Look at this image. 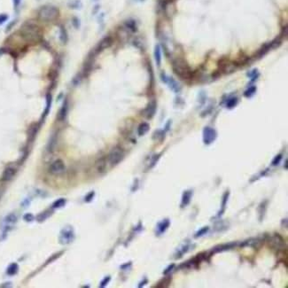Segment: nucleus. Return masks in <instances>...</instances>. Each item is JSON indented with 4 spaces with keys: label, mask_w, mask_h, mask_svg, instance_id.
I'll use <instances>...</instances> for the list:
<instances>
[{
    "label": "nucleus",
    "mask_w": 288,
    "mask_h": 288,
    "mask_svg": "<svg viewBox=\"0 0 288 288\" xmlns=\"http://www.w3.org/2000/svg\"><path fill=\"white\" fill-rule=\"evenodd\" d=\"M59 40L63 44H65L67 42V32H66V30H65V29L63 27H61L60 29H59Z\"/></svg>",
    "instance_id": "17"
},
{
    "label": "nucleus",
    "mask_w": 288,
    "mask_h": 288,
    "mask_svg": "<svg viewBox=\"0 0 288 288\" xmlns=\"http://www.w3.org/2000/svg\"><path fill=\"white\" fill-rule=\"evenodd\" d=\"M66 115H67V103H64L62 108L60 109V112H59V115H58V118L60 120H63L66 117Z\"/></svg>",
    "instance_id": "22"
},
{
    "label": "nucleus",
    "mask_w": 288,
    "mask_h": 288,
    "mask_svg": "<svg viewBox=\"0 0 288 288\" xmlns=\"http://www.w3.org/2000/svg\"><path fill=\"white\" fill-rule=\"evenodd\" d=\"M272 49V47H271V45H270V43H269V44H266V45H262V48L260 49V50H258L257 51V53H255V58H261L262 57H263L270 50H271Z\"/></svg>",
    "instance_id": "10"
},
{
    "label": "nucleus",
    "mask_w": 288,
    "mask_h": 288,
    "mask_svg": "<svg viewBox=\"0 0 288 288\" xmlns=\"http://www.w3.org/2000/svg\"><path fill=\"white\" fill-rule=\"evenodd\" d=\"M174 266H175L174 264H171V265H170V267H168V269H167V270H166L164 271V274H167V273H169V272H170V270H172L173 268H174Z\"/></svg>",
    "instance_id": "32"
},
{
    "label": "nucleus",
    "mask_w": 288,
    "mask_h": 288,
    "mask_svg": "<svg viewBox=\"0 0 288 288\" xmlns=\"http://www.w3.org/2000/svg\"><path fill=\"white\" fill-rule=\"evenodd\" d=\"M173 71L183 79H189L192 76L190 67L183 58H175L172 63Z\"/></svg>",
    "instance_id": "2"
},
{
    "label": "nucleus",
    "mask_w": 288,
    "mask_h": 288,
    "mask_svg": "<svg viewBox=\"0 0 288 288\" xmlns=\"http://www.w3.org/2000/svg\"><path fill=\"white\" fill-rule=\"evenodd\" d=\"M170 220L169 219H165L164 221L161 222L158 224V232L159 233H163L165 230L168 229V227L170 226Z\"/></svg>",
    "instance_id": "15"
},
{
    "label": "nucleus",
    "mask_w": 288,
    "mask_h": 288,
    "mask_svg": "<svg viewBox=\"0 0 288 288\" xmlns=\"http://www.w3.org/2000/svg\"><path fill=\"white\" fill-rule=\"evenodd\" d=\"M65 170H66L65 164L61 160H56L50 166V172L53 175H60L65 171Z\"/></svg>",
    "instance_id": "6"
},
{
    "label": "nucleus",
    "mask_w": 288,
    "mask_h": 288,
    "mask_svg": "<svg viewBox=\"0 0 288 288\" xmlns=\"http://www.w3.org/2000/svg\"><path fill=\"white\" fill-rule=\"evenodd\" d=\"M236 245H237L236 243H229V244H225V245H221V246H216V247L214 248V253L221 252V251H224V250H228V249L234 247Z\"/></svg>",
    "instance_id": "14"
},
{
    "label": "nucleus",
    "mask_w": 288,
    "mask_h": 288,
    "mask_svg": "<svg viewBox=\"0 0 288 288\" xmlns=\"http://www.w3.org/2000/svg\"><path fill=\"white\" fill-rule=\"evenodd\" d=\"M16 220H17V217H16V216H15V215H13V214H11V215H9V216L6 217V222H7V223H15V222H16Z\"/></svg>",
    "instance_id": "26"
},
{
    "label": "nucleus",
    "mask_w": 288,
    "mask_h": 288,
    "mask_svg": "<svg viewBox=\"0 0 288 288\" xmlns=\"http://www.w3.org/2000/svg\"><path fill=\"white\" fill-rule=\"evenodd\" d=\"M228 197H229V192H226L224 196V200H223V202H222V210L219 212V216H222L225 210V205L227 203V200H228Z\"/></svg>",
    "instance_id": "19"
},
{
    "label": "nucleus",
    "mask_w": 288,
    "mask_h": 288,
    "mask_svg": "<svg viewBox=\"0 0 288 288\" xmlns=\"http://www.w3.org/2000/svg\"><path fill=\"white\" fill-rule=\"evenodd\" d=\"M154 58H155L157 66L160 67L161 61H162V52H161V47L159 45H156V47H155V50H154Z\"/></svg>",
    "instance_id": "16"
},
{
    "label": "nucleus",
    "mask_w": 288,
    "mask_h": 288,
    "mask_svg": "<svg viewBox=\"0 0 288 288\" xmlns=\"http://www.w3.org/2000/svg\"><path fill=\"white\" fill-rule=\"evenodd\" d=\"M15 173H16V170H15L13 168H12V167H8V168H6V169L4 170V173H3V180H4V181H9V180H11V179L14 176Z\"/></svg>",
    "instance_id": "11"
},
{
    "label": "nucleus",
    "mask_w": 288,
    "mask_h": 288,
    "mask_svg": "<svg viewBox=\"0 0 288 288\" xmlns=\"http://www.w3.org/2000/svg\"><path fill=\"white\" fill-rule=\"evenodd\" d=\"M256 91V88L255 87H251V88H249V89H247L246 91H245V93H244V95L246 96V97H251L252 95H254V93Z\"/></svg>",
    "instance_id": "24"
},
{
    "label": "nucleus",
    "mask_w": 288,
    "mask_h": 288,
    "mask_svg": "<svg viewBox=\"0 0 288 288\" xmlns=\"http://www.w3.org/2000/svg\"><path fill=\"white\" fill-rule=\"evenodd\" d=\"M192 196V191H186V192H183V198H182V207H185L190 203Z\"/></svg>",
    "instance_id": "12"
},
{
    "label": "nucleus",
    "mask_w": 288,
    "mask_h": 288,
    "mask_svg": "<svg viewBox=\"0 0 288 288\" xmlns=\"http://www.w3.org/2000/svg\"><path fill=\"white\" fill-rule=\"evenodd\" d=\"M123 157H124L123 150L120 147H115L110 152L108 155V162L112 166H115L121 162Z\"/></svg>",
    "instance_id": "4"
},
{
    "label": "nucleus",
    "mask_w": 288,
    "mask_h": 288,
    "mask_svg": "<svg viewBox=\"0 0 288 288\" xmlns=\"http://www.w3.org/2000/svg\"><path fill=\"white\" fill-rule=\"evenodd\" d=\"M282 160V155L281 154H279V155H278L273 161H272V165L273 166H276V165H278L279 162H280V161Z\"/></svg>",
    "instance_id": "27"
},
{
    "label": "nucleus",
    "mask_w": 288,
    "mask_h": 288,
    "mask_svg": "<svg viewBox=\"0 0 288 288\" xmlns=\"http://www.w3.org/2000/svg\"><path fill=\"white\" fill-rule=\"evenodd\" d=\"M94 197V192H91V194H88V196L85 198V200L86 201H91V200H92V198Z\"/></svg>",
    "instance_id": "31"
},
{
    "label": "nucleus",
    "mask_w": 288,
    "mask_h": 288,
    "mask_svg": "<svg viewBox=\"0 0 288 288\" xmlns=\"http://www.w3.org/2000/svg\"><path fill=\"white\" fill-rule=\"evenodd\" d=\"M155 111H156V103L154 101H152L144 110V115L147 119H151L155 114Z\"/></svg>",
    "instance_id": "9"
},
{
    "label": "nucleus",
    "mask_w": 288,
    "mask_h": 288,
    "mask_svg": "<svg viewBox=\"0 0 288 288\" xmlns=\"http://www.w3.org/2000/svg\"><path fill=\"white\" fill-rule=\"evenodd\" d=\"M162 79L165 83H167L170 86V88L172 91H174L175 92H179L180 91V90H181L180 85L173 79L172 77H168L165 75H162Z\"/></svg>",
    "instance_id": "7"
},
{
    "label": "nucleus",
    "mask_w": 288,
    "mask_h": 288,
    "mask_svg": "<svg viewBox=\"0 0 288 288\" xmlns=\"http://www.w3.org/2000/svg\"><path fill=\"white\" fill-rule=\"evenodd\" d=\"M51 105H52V97L51 95H48L47 98H46V108L45 110V113H44V116H45L46 115H48L49 113V110L51 108Z\"/></svg>",
    "instance_id": "20"
},
{
    "label": "nucleus",
    "mask_w": 288,
    "mask_h": 288,
    "mask_svg": "<svg viewBox=\"0 0 288 288\" xmlns=\"http://www.w3.org/2000/svg\"><path fill=\"white\" fill-rule=\"evenodd\" d=\"M24 220L25 221H27V222H31L33 219H34V216H33V215H31V214H26L25 216H24Z\"/></svg>",
    "instance_id": "28"
},
{
    "label": "nucleus",
    "mask_w": 288,
    "mask_h": 288,
    "mask_svg": "<svg viewBox=\"0 0 288 288\" xmlns=\"http://www.w3.org/2000/svg\"><path fill=\"white\" fill-rule=\"evenodd\" d=\"M65 204H66V200H65L64 199H59V200H56V201L53 203V208H58L63 207Z\"/></svg>",
    "instance_id": "23"
},
{
    "label": "nucleus",
    "mask_w": 288,
    "mask_h": 288,
    "mask_svg": "<svg viewBox=\"0 0 288 288\" xmlns=\"http://www.w3.org/2000/svg\"><path fill=\"white\" fill-rule=\"evenodd\" d=\"M208 227H204V228H202L201 230H200L196 234H195V238H199V237H201V236H203L204 234H206L207 232H208Z\"/></svg>",
    "instance_id": "25"
},
{
    "label": "nucleus",
    "mask_w": 288,
    "mask_h": 288,
    "mask_svg": "<svg viewBox=\"0 0 288 288\" xmlns=\"http://www.w3.org/2000/svg\"><path fill=\"white\" fill-rule=\"evenodd\" d=\"M112 43H113V39H112V37H104L99 43V45H97V47H96V53H100V52H102V51H104L105 49H107V48H108V47H110L111 46V45H112Z\"/></svg>",
    "instance_id": "8"
},
{
    "label": "nucleus",
    "mask_w": 288,
    "mask_h": 288,
    "mask_svg": "<svg viewBox=\"0 0 288 288\" xmlns=\"http://www.w3.org/2000/svg\"><path fill=\"white\" fill-rule=\"evenodd\" d=\"M20 33L21 37L29 42L37 41L41 36L40 29L37 27V25H36L35 23L30 22V21L25 22L20 27Z\"/></svg>",
    "instance_id": "1"
},
{
    "label": "nucleus",
    "mask_w": 288,
    "mask_h": 288,
    "mask_svg": "<svg viewBox=\"0 0 288 288\" xmlns=\"http://www.w3.org/2000/svg\"><path fill=\"white\" fill-rule=\"evenodd\" d=\"M17 271H18V265L16 264V263H12V264H11L9 267H8V269H7V274L8 275H14V274H16L17 273Z\"/></svg>",
    "instance_id": "18"
},
{
    "label": "nucleus",
    "mask_w": 288,
    "mask_h": 288,
    "mask_svg": "<svg viewBox=\"0 0 288 288\" xmlns=\"http://www.w3.org/2000/svg\"><path fill=\"white\" fill-rule=\"evenodd\" d=\"M8 19V16L6 14H0V25L3 24L4 21H6Z\"/></svg>",
    "instance_id": "29"
},
{
    "label": "nucleus",
    "mask_w": 288,
    "mask_h": 288,
    "mask_svg": "<svg viewBox=\"0 0 288 288\" xmlns=\"http://www.w3.org/2000/svg\"><path fill=\"white\" fill-rule=\"evenodd\" d=\"M217 137L216 131L210 128V127H206L203 130V141L206 145H210L213 143Z\"/></svg>",
    "instance_id": "5"
},
{
    "label": "nucleus",
    "mask_w": 288,
    "mask_h": 288,
    "mask_svg": "<svg viewBox=\"0 0 288 288\" xmlns=\"http://www.w3.org/2000/svg\"><path fill=\"white\" fill-rule=\"evenodd\" d=\"M110 281V277H107V278H106L102 282H101V285H100V287H105V286H107V283Z\"/></svg>",
    "instance_id": "30"
},
{
    "label": "nucleus",
    "mask_w": 288,
    "mask_h": 288,
    "mask_svg": "<svg viewBox=\"0 0 288 288\" xmlns=\"http://www.w3.org/2000/svg\"><path fill=\"white\" fill-rule=\"evenodd\" d=\"M149 129H150L149 124L146 123V122H143L137 128V134L139 136H144L145 134H146L149 131Z\"/></svg>",
    "instance_id": "13"
},
{
    "label": "nucleus",
    "mask_w": 288,
    "mask_h": 288,
    "mask_svg": "<svg viewBox=\"0 0 288 288\" xmlns=\"http://www.w3.org/2000/svg\"><path fill=\"white\" fill-rule=\"evenodd\" d=\"M57 7L53 5H45L38 12V18L42 21H52L56 20L58 16Z\"/></svg>",
    "instance_id": "3"
},
{
    "label": "nucleus",
    "mask_w": 288,
    "mask_h": 288,
    "mask_svg": "<svg viewBox=\"0 0 288 288\" xmlns=\"http://www.w3.org/2000/svg\"><path fill=\"white\" fill-rule=\"evenodd\" d=\"M20 3V0H13V4H14V6L17 7Z\"/></svg>",
    "instance_id": "33"
},
{
    "label": "nucleus",
    "mask_w": 288,
    "mask_h": 288,
    "mask_svg": "<svg viewBox=\"0 0 288 288\" xmlns=\"http://www.w3.org/2000/svg\"><path fill=\"white\" fill-rule=\"evenodd\" d=\"M238 104V99L237 98H231L226 102V107L228 108H232Z\"/></svg>",
    "instance_id": "21"
}]
</instances>
